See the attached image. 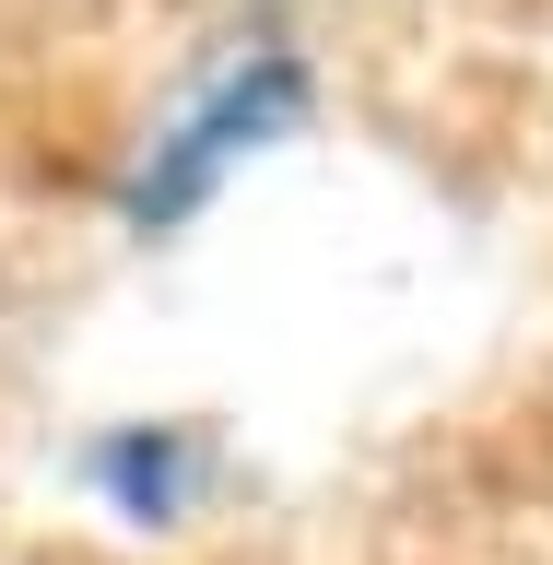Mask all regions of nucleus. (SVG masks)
<instances>
[{"instance_id": "f257e3e1", "label": "nucleus", "mask_w": 553, "mask_h": 565, "mask_svg": "<svg viewBox=\"0 0 553 565\" xmlns=\"http://www.w3.org/2000/svg\"><path fill=\"white\" fill-rule=\"evenodd\" d=\"M295 130H307V60H295V47H236L189 106H166V130L141 141L130 224H141V236L189 224L201 201H224V177H236V166H259V153L295 141Z\"/></svg>"}, {"instance_id": "f03ea898", "label": "nucleus", "mask_w": 553, "mask_h": 565, "mask_svg": "<svg viewBox=\"0 0 553 565\" xmlns=\"http://www.w3.org/2000/svg\"><path fill=\"white\" fill-rule=\"evenodd\" d=\"M201 471H212V448L177 436V424H130V436L95 448V494H118L130 519H177V507L201 494Z\"/></svg>"}]
</instances>
